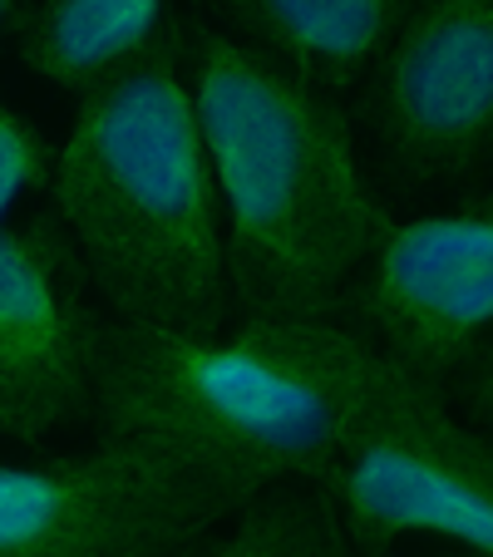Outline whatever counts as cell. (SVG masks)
<instances>
[{
  "label": "cell",
  "instance_id": "cell-8",
  "mask_svg": "<svg viewBox=\"0 0 493 557\" xmlns=\"http://www.w3.org/2000/svg\"><path fill=\"white\" fill-rule=\"evenodd\" d=\"M89 315L60 222H0V440L35 444L89 410Z\"/></svg>",
  "mask_w": 493,
  "mask_h": 557
},
{
  "label": "cell",
  "instance_id": "cell-7",
  "mask_svg": "<svg viewBox=\"0 0 493 557\" xmlns=\"http://www.w3.org/2000/svg\"><path fill=\"white\" fill-rule=\"evenodd\" d=\"M370 119L415 178L473 169L493 138V0H405L375 54Z\"/></svg>",
  "mask_w": 493,
  "mask_h": 557
},
{
  "label": "cell",
  "instance_id": "cell-1",
  "mask_svg": "<svg viewBox=\"0 0 493 557\" xmlns=\"http://www.w3.org/2000/svg\"><path fill=\"white\" fill-rule=\"evenodd\" d=\"M183 79L222 212L227 292L247 321H321L390 227L346 109L208 25L188 30Z\"/></svg>",
  "mask_w": 493,
  "mask_h": 557
},
{
  "label": "cell",
  "instance_id": "cell-11",
  "mask_svg": "<svg viewBox=\"0 0 493 557\" xmlns=\"http://www.w3.org/2000/svg\"><path fill=\"white\" fill-rule=\"evenodd\" d=\"M222 523L227 528H208L183 557H350L325 498L296 479L247 494Z\"/></svg>",
  "mask_w": 493,
  "mask_h": 557
},
{
  "label": "cell",
  "instance_id": "cell-4",
  "mask_svg": "<svg viewBox=\"0 0 493 557\" xmlns=\"http://www.w3.org/2000/svg\"><path fill=\"white\" fill-rule=\"evenodd\" d=\"M350 547L380 557L405 537H434L493 557V449L444 405V385L370 360L366 385L316 473Z\"/></svg>",
  "mask_w": 493,
  "mask_h": 557
},
{
  "label": "cell",
  "instance_id": "cell-9",
  "mask_svg": "<svg viewBox=\"0 0 493 557\" xmlns=\"http://www.w3.org/2000/svg\"><path fill=\"white\" fill-rule=\"evenodd\" d=\"M242 45L282 60L321 89H341L375 64L405 0H208Z\"/></svg>",
  "mask_w": 493,
  "mask_h": 557
},
{
  "label": "cell",
  "instance_id": "cell-2",
  "mask_svg": "<svg viewBox=\"0 0 493 557\" xmlns=\"http://www.w3.org/2000/svg\"><path fill=\"white\" fill-rule=\"evenodd\" d=\"M50 193L74 262L119 321L208 336L227 326V257L208 153L183 79V30L79 89Z\"/></svg>",
  "mask_w": 493,
  "mask_h": 557
},
{
  "label": "cell",
  "instance_id": "cell-12",
  "mask_svg": "<svg viewBox=\"0 0 493 557\" xmlns=\"http://www.w3.org/2000/svg\"><path fill=\"white\" fill-rule=\"evenodd\" d=\"M380 557H473V553H459V547H449V553H395V547H390V553H380Z\"/></svg>",
  "mask_w": 493,
  "mask_h": 557
},
{
  "label": "cell",
  "instance_id": "cell-6",
  "mask_svg": "<svg viewBox=\"0 0 493 557\" xmlns=\"http://www.w3.org/2000/svg\"><path fill=\"white\" fill-rule=\"evenodd\" d=\"M366 346L409 375L444 385L483 356L493 331V212L459 208L390 222L360 267Z\"/></svg>",
  "mask_w": 493,
  "mask_h": 557
},
{
  "label": "cell",
  "instance_id": "cell-5",
  "mask_svg": "<svg viewBox=\"0 0 493 557\" xmlns=\"http://www.w3.org/2000/svg\"><path fill=\"white\" fill-rule=\"evenodd\" d=\"M247 494V479L153 440L0 459V557H183Z\"/></svg>",
  "mask_w": 493,
  "mask_h": 557
},
{
  "label": "cell",
  "instance_id": "cell-3",
  "mask_svg": "<svg viewBox=\"0 0 493 557\" xmlns=\"http://www.w3.org/2000/svg\"><path fill=\"white\" fill-rule=\"evenodd\" d=\"M375 350L331 321L183 331L89 321V410L104 440H153L252 488L316 484Z\"/></svg>",
  "mask_w": 493,
  "mask_h": 557
},
{
  "label": "cell",
  "instance_id": "cell-10",
  "mask_svg": "<svg viewBox=\"0 0 493 557\" xmlns=\"http://www.w3.org/2000/svg\"><path fill=\"white\" fill-rule=\"evenodd\" d=\"M169 0H35L21 54L60 89H89L169 30Z\"/></svg>",
  "mask_w": 493,
  "mask_h": 557
},
{
  "label": "cell",
  "instance_id": "cell-13",
  "mask_svg": "<svg viewBox=\"0 0 493 557\" xmlns=\"http://www.w3.org/2000/svg\"><path fill=\"white\" fill-rule=\"evenodd\" d=\"M15 15H21V0H0V30H5Z\"/></svg>",
  "mask_w": 493,
  "mask_h": 557
}]
</instances>
